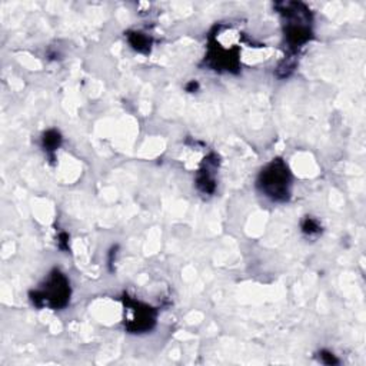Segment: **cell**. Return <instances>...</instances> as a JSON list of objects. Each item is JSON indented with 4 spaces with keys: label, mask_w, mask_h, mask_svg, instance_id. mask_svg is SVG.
I'll use <instances>...</instances> for the list:
<instances>
[{
    "label": "cell",
    "mask_w": 366,
    "mask_h": 366,
    "mask_svg": "<svg viewBox=\"0 0 366 366\" xmlns=\"http://www.w3.org/2000/svg\"><path fill=\"white\" fill-rule=\"evenodd\" d=\"M259 186L274 200H286L290 192V173L280 159L269 163L261 173Z\"/></svg>",
    "instance_id": "1"
},
{
    "label": "cell",
    "mask_w": 366,
    "mask_h": 366,
    "mask_svg": "<svg viewBox=\"0 0 366 366\" xmlns=\"http://www.w3.org/2000/svg\"><path fill=\"white\" fill-rule=\"evenodd\" d=\"M70 296V286L68 279L63 274L59 271H55L47 279L45 287L39 292H34V297H32L34 305L42 306L49 305L50 308L59 309L63 308L68 303Z\"/></svg>",
    "instance_id": "2"
},
{
    "label": "cell",
    "mask_w": 366,
    "mask_h": 366,
    "mask_svg": "<svg viewBox=\"0 0 366 366\" xmlns=\"http://www.w3.org/2000/svg\"><path fill=\"white\" fill-rule=\"evenodd\" d=\"M132 305H133V318L129 323V329L133 332H142V331H148L153 326L155 323V312L153 309L149 308L146 305H142L139 302H135V300H130Z\"/></svg>",
    "instance_id": "3"
},
{
    "label": "cell",
    "mask_w": 366,
    "mask_h": 366,
    "mask_svg": "<svg viewBox=\"0 0 366 366\" xmlns=\"http://www.w3.org/2000/svg\"><path fill=\"white\" fill-rule=\"evenodd\" d=\"M129 42L139 52H148L150 47V39L142 33H129Z\"/></svg>",
    "instance_id": "4"
},
{
    "label": "cell",
    "mask_w": 366,
    "mask_h": 366,
    "mask_svg": "<svg viewBox=\"0 0 366 366\" xmlns=\"http://www.w3.org/2000/svg\"><path fill=\"white\" fill-rule=\"evenodd\" d=\"M60 135L57 133L56 130H49L47 133H45L43 136V146L47 152H53L59 148L60 145Z\"/></svg>",
    "instance_id": "5"
},
{
    "label": "cell",
    "mask_w": 366,
    "mask_h": 366,
    "mask_svg": "<svg viewBox=\"0 0 366 366\" xmlns=\"http://www.w3.org/2000/svg\"><path fill=\"white\" fill-rule=\"evenodd\" d=\"M302 230L308 235H313V233H319L320 228L316 220H313L312 217H308V219H305V222L302 225Z\"/></svg>",
    "instance_id": "6"
},
{
    "label": "cell",
    "mask_w": 366,
    "mask_h": 366,
    "mask_svg": "<svg viewBox=\"0 0 366 366\" xmlns=\"http://www.w3.org/2000/svg\"><path fill=\"white\" fill-rule=\"evenodd\" d=\"M190 89H194V91L197 89V83H196V82H192V83H190V85L187 86V91L190 92Z\"/></svg>",
    "instance_id": "7"
}]
</instances>
